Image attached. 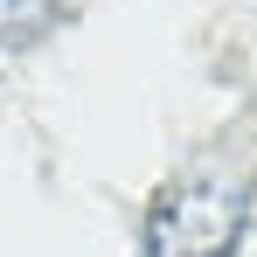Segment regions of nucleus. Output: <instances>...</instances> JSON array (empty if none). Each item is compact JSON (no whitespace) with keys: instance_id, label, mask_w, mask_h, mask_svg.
<instances>
[{"instance_id":"1","label":"nucleus","mask_w":257,"mask_h":257,"mask_svg":"<svg viewBox=\"0 0 257 257\" xmlns=\"http://www.w3.org/2000/svg\"><path fill=\"white\" fill-rule=\"evenodd\" d=\"M250 195L229 174H188L146 215V257H236Z\"/></svg>"},{"instance_id":"2","label":"nucleus","mask_w":257,"mask_h":257,"mask_svg":"<svg viewBox=\"0 0 257 257\" xmlns=\"http://www.w3.org/2000/svg\"><path fill=\"white\" fill-rule=\"evenodd\" d=\"M42 7H49V0H0V35H21Z\"/></svg>"}]
</instances>
